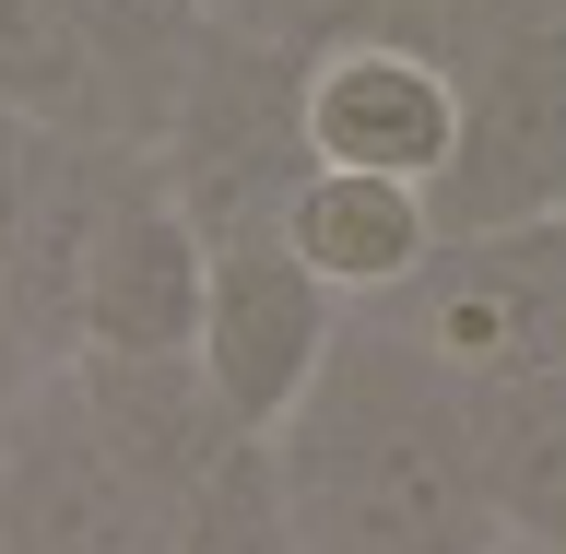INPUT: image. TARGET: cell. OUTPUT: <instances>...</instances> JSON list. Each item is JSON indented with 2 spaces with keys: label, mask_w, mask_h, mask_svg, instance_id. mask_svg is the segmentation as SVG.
I'll list each match as a JSON object with an SVG mask.
<instances>
[{
  "label": "cell",
  "mask_w": 566,
  "mask_h": 554,
  "mask_svg": "<svg viewBox=\"0 0 566 554\" xmlns=\"http://www.w3.org/2000/svg\"><path fill=\"white\" fill-rule=\"evenodd\" d=\"M283 484L295 554H484V472H472V389H449L401 331L354 307L318 389L260 437Z\"/></svg>",
  "instance_id": "obj_1"
},
{
  "label": "cell",
  "mask_w": 566,
  "mask_h": 554,
  "mask_svg": "<svg viewBox=\"0 0 566 554\" xmlns=\"http://www.w3.org/2000/svg\"><path fill=\"white\" fill-rule=\"evenodd\" d=\"M295 71L283 48H248V35L201 24L189 35V71H177V106L166 130H154V189H166L201 248L224 237H272L283 201H295V177H307V142H295Z\"/></svg>",
  "instance_id": "obj_2"
},
{
  "label": "cell",
  "mask_w": 566,
  "mask_h": 554,
  "mask_svg": "<svg viewBox=\"0 0 566 554\" xmlns=\"http://www.w3.org/2000/svg\"><path fill=\"white\" fill-rule=\"evenodd\" d=\"M378 331L437 366L449 389H531L566 378V224H495V237H437L389 307H366Z\"/></svg>",
  "instance_id": "obj_3"
},
{
  "label": "cell",
  "mask_w": 566,
  "mask_h": 554,
  "mask_svg": "<svg viewBox=\"0 0 566 554\" xmlns=\"http://www.w3.org/2000/svg\"><path fill=\"white\" fill-rule=\"evenodd\" d=\"M460 142L449 177L424 189L437 237H495V224H555L566 212V24L460 48Z\"/></svg>",
  "instance_id": "obj_4"
},
{
  "label": "cell",
  "mask_w": 566,
  "mask_h": 554,
  "mask_svg": "<svg viewBox=\"0 0 566 554\" xmlns=\"http://www.w3.org/2000/svg\"><path fill=\"white\" fill-rule=\"evenodd\" d=\"M130 189H142V154H118V142H71V130L12 142V248H0V272H12V331H24L35 378H60L83 354V283H95V248Z\"/></svg>",
  "instance_id": "obj_5"
},
{
  "label": "cell",
  "mask_w": 566,
  "mask_h": 554,
  "mask_svg": "<svg viewBox=\"0 0 566 554\" xmlns=\"http://www.w3.org/2000/svg\"><path fill=\"white\" fill-rule=\"evenodd\" d=\"M331 343H343V307H331L272 237H224L201 260V343H189V366H201V389L224 401L237 437H272L318 389Z\"/></svg>",
  "instance_id": "obj_6"
},
{
  "label": "cell",
  "mask_w": 566,
  "mask_h": 554,
  "mask_svg": "<svg viewBox=\"0 0 566 554\" xmlns=\"http://www.w3.org/2000/svg\"><path fill=\"white\" fill-rule=\"evenodd\" d=\"M295 142L307 166L343 177H389V189H437L460 142V83L437 48H318L295 71Z\"/></svg>",
  "instance_id": "obj_7"
},
{
  "label": "cell",
  "mask_w": 566,
  "mask_h": 554,
  "mask_svg": "<svg viewBox=\"0 0 566 554\" xmlns=\"http://www.w3.org/2000/svg\"><path fill=\"white\" fill-rule=\"evenodd\" d=\"M0 554H177L166 508L71 425L60 378L0 425Z\"/></svg>",
  "instance_id": "obj_8"
},
{
  "label": "cell",
  "mask_w": 566,
  "mask_h": 554,
  "mask_svg": "<svg viewBox=\"0 0 566 554\" xmlns=\"http://www.w3.org/2000/svg\"><path fill=\"white\" fill-rule=\"evenodd\" d=\"M60 401H71V425H83V437H95L154 508H177L224 449H248L237 425H224V401L201 389L189 354H71V366H60Z\"/></svg>",
  "instance_id": "obj_9"
},
{
  "label": "cell",
  "mask_w": 566,
  "mask_h": 554,
  "mask_svg": "<svg viewBox=\"0 0 566 554\" xmlns=\"http://www.w3.org/2000/svg\"><path fill=\"white\" fill-rule=\"evenodd\" d=\"M272 248L354 318V307H389V295L437 260V201H424V189H389V177L307 166L295 201H283V224H272Z\"/></svg>",
  "instance_id": "obj_10"
},
{
  "label": "cell",
  "mask_w": 566,
  "mask_h": 554,
  "mask_svg": "<svg viewBox=\"0 0 566 554\" xmlns=\"http://www.w3.org/2000/svg\"><path fill=\"white\" fill-rule=\"evenodd\" d=\"M201 260H212L201 224L142 166V189L118 201L95 248V283H83V354H189L201 343Z\"/></svg>",
  "instance_id": "obj_11"
},
{
  "label": "cell",
  "mask_w": 566,
  "mask_h": 554,
  "mask_svg": "<svg viewBox=\"0 0 566 554\" xmlns=\"http://www.w3.org/2000/svg\"><path fill=\"white\" fill-rule=\"evenodd\" d=\"M166 543L177 554H295V520H283V484H272V449L248 437L201 472V484L166 508Z\"/></svg>",
  "instance_id": "obj_12"
},
{
  "label": "cell",
  "mask_w": 566,
  "mask_h": 554,
  "mask_svg": "<svg viewBox=\"0 0 566 554\" xmlns=\"http://www.w3.org/2000/svg\"><path fill=\"white\" fill-rule=\"evenodd\" d=\"M543 24H566V0H437V60L495 48V35H543Z\"/></svg>",
  "instance_id": "obj_13"
},
{
  "label": "cell",
  "mask_w": 566,
  "mask_h": 554,
  "mask_svg": "<svg viewBox=\"0 0 566 554\" xmlns=\"http://www.w3.org/2000/svg\"><path fill=\"white\" fill-rule=\"evenodd\" d=\"M177 12H201V0H177Z\"/></svg>",
  "instance_id": "obj_14"
},
{
  "label": "cell",
  "mask_w": 566,
  "mask_h": 554,
  "mask_svg": "<svg viewBox=\"0 0 566 554\" xmlns=\"http://www.w3.org/2000/svg\"><path fill=\"white\" fill-rule=\"evenodd\" d=\"M555 224H566V212H555Z\"/></svg>",
  "instance_id": "obj_15"
}]
</instances>
